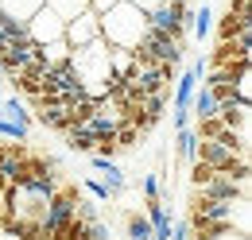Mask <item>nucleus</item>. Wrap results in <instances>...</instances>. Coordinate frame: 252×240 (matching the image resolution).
Wrapping results in <instances>:
<instances>
[{"mask_svg": "<svg viewBox=\"0 0 252 240\" xmlns=\"http://www.w3.org/2000/svg\"><path fill=\"white\" fill-rule=\"evenodd\" d=\"M125 229H128V240H152V221L136 210L125 213Z\"/></svg>", "mask_w": 252, "mask_h": 240, "instance_id": "obj_13", "label": "nucleus"}, {"mask_svg": "<svg viewBox=\"0 0 252 240\" xmlns=\"http://www.w3.org/2000/svg\"><path fill=\"white\" fill-rule=\"evenodd\" d=\"M214 117L229 128V132H241V136H249V124H252V105H245V101H221L218 109H214Z\"/></svg>", "mask_w": 252, "mask_h": 240, "instance_id": "obj_4", "label": "nucleus"}, {"mask_svg": "<svg viewBox=\"0 0 252 240\" xmlns=\"http://www.w3.org/2000/svg\"><path fill=\"white\" fill-rule=\"evenodd\" d=\"M187 167H190V186H194V190H202L206 182L214 179V171H210L206 163H198V159H194V163H187Z\"/></svg>", "mask_w": 252, "mask_h": 240, "instance_id": "obj_18", "label": "nucleus"}, {"mask_svg": "<svg viewBox=\"0 0 252 240\" xmlns=\"http://www.w3.org/2000/svg\"><path fill=\"white\" fill-rule=\"evenodd\" d=\"M245 31H252V16H237V12H221L218 28H214V35H218V43H225V39H241Z\"/></svg>", "mask_w": 252, "mask_h": 240, "instance_id": "obj_6", "label": "nucleus"}, {"mask_svg": "<svg viewBox=\"0 0 252 240\" xmlns=\"http://www.w3.org/2000/svg\"><path fill=\"white\" fill-rule=\"evenodd\" d=\"M117 4H121V0H90V12H94V16H105V12L117 8Z\"/></svg>", "mask_w": 252, "mask_h": 240, "instance_id": "obj_20", "label": "nucleus"}, {"mask_svg": "<svg viewBox=\"0 0 252 240\" xmlns=\"http://www.w3.org/2000/svg\"><path fill=\"white\" fill-rule=\"evenodd\" d=\"M97 28H101V39L109 43V47H125L132 51L140 39H144V31H148V16L140 12V8H132V4H117V8H109L105 16H97Z\"/></svg>", "mask_w": 252, "mask_h": 240, "instance_id": "obj_2", "label": "nucleus"}, {"mask_svg": "<svg viewBox=\"0 0 252 240\" xmlns=\"http://www.w3.org/2000/svg\"><path fill=\"white\" fill-rule=\"evenodd\" d=\"M125 4H132V8H140L144 16H152V12H156V8L163 4V0H125Z\"/></svg>", "mask_w": 252, "mask_h": 240, "instance_id": "obj_19", "label": "nucleus"}, {"mask_svg": "<svg viewBox=\"0 0 252 240\" xmlns=\"http://www.w3.org/2000/svg\"><path fill=\"white\" fill-rule=\"evenodd\" d=\"M214 31V8L202 0V4H194V16H190V35L194 39H206Z\"/></svg>", "mask_w": 252, "mask_h": 240, "instance_id": "obj_9", "label": "nucleus"}, {"mask_svg": "<svg viewBox=\"0 0 252 240\" xmlns=\"http://www.w3.org/2000/svg\"><path fill=\"white\" fill-rule=\"evenodd\" d=\"M63 39L70 43V47H86V43L101 39V28H97V16H94V12H82V16H74V20L66 24Z\"/></svg>", "mask_w": 252, "mask_h": 240, "instance_id": "obj_5", "label": "nucleus"}, {"mask_svg": "<svg viewBox=\"0 0 252 240\" xmlns=\"http://www.w3.org/2000/svg\"><path fill=\"white\" fill-rule=\"evenodd\" d=\"M66 148L78 151V155H94V136H90V128H86V124L70 128V132H66Z\"/></svg>", "mask_w": 252, "mask_h": 240, "instance_id": "obj_15", "label": "nucleus"}, {"mask_svg": "<svg viewBox=\"0 0 252 240\" xmlns=\"http://www.w3.org/2000/svg\"><path fill=\"white\" fill-rule=\"evenodd\" d=\"M70 70L78 78L82 93L90 101H101L105 93L113 90V70H109V43L105 39H94L86 47H70Z\"/></svg>", "mask_w": 252, "mask_h": 240, "instance_id": "obj_1", "label": "nucleus"}, {"mask_svg": "<svg viewBox=\"0 0 252 240\" xmlns=\"http://www.w3.org/2000/svg\"><path fill=\"white\" fill-rule=\"evenodd\" d=\"M70 59V43L66 39H55V43H47V47H39V62L47 66V70H55V66H63Z\"/></svg>", "mask_w": 252, "mask_h": 240, "instance_id": "obj_10", "label": "nucleus"}, {"mask_svg": "<svg viewBox=\"0 0 252 240\" xmlns=\"http://www.w3.org/2000/svg\"><path fill=\"white\" fill-rule=\"evenodd\" d=\"M214 93L206 90L202 82H198V90H194V97H190V120H202V117H214Z\"/></svg>", "mask_w": 252, "mask_h": 240, "instance_id": "obj_11", "label": "nucleus"}, {"mask_svg": "<svg viewBox=\"0 0 252 240\" xmlns=\"http://www.w3.org/2000/svg\"><path fill=\"white\" fill-rule=\"evenodd\" d=\"M82 186L90 190V198H94L97 206H109V202H117V194H113V190H109V186H105L101 179H86Z\"/></svg>", "mask_w": 252, "mask_h": 240, "instance_id": "obj_16", "label": "nucleus"}, {"mask_svg": "<svg viewBox=\"0 0 252 240\" xmlns=\"http://www.w3.org/2000/svg\"><path fill=\"white\" fill-rule=\"evenodd\" d=\"M0 105H4V90H0Z\"/></svg>", "mask_w": 252, "mask_h": 240, "instance_id": "obj_22", "label": "nucleus"}, {"mask_svg": "<svg viewBox=\"0 0 252 240\" xmlns=\"http://www.w3.org/2000/svg\"><path fill=\"white\" fill-rule=\"evenodd\" d=\"M47 8L63 20V24H70L74 16H82V12H90V0H47Z\"/></svg>", "mask_w": 252, "mask_h": 240, "instance_id": "obj_12", "label": "nucleus"}, {"mask_svg": "<svg viewBox=\"0 0 252 240\" xmlns=\"http://www.w3.org/2000/svg\"><path fill=\"white\" fill-rule=\"evenodd\" d=\"M144 140H148V136H144L136 124H128V120H125V124H117V132H113L117 155H121V151H140V148H144Z\"/></svg>", "mask_w": 252, "mask_h": 240, "instance_id": "obj_8", "label": "nucleus"}, {"mask_svg": "<svg viewBox=\"0 0 252 240\" xmlns=\"http://www.w3.org/2000/svg\"><path fill=\"white\" fill-rule=\"evenodd\" d=\"M194 148H198V136H194V128L175 132V159H179V163H194Z\"/></svg>", "mask_w": 252, "mask_h": 240, "instance_id": "obj_14", "label": "nucleus"}, {"mask_svg": "<svg viewBox=\"0 0 252 240\" xmlns=\"http://www.w3.org/2000/svg\"><path fill=\"white\" fill-rule=\"evenodd\" d=\"M43 4H47V0H0V12H4L8 20H16V24H28Z\"/></svg>", "mask_w": 252, "mask_h": 240, "instance_id": "obj_7", "label": "nucleus"}, {"mask_svg": "<svg viewBox=\"0 0 252 240\" xmlns=\"http://www.w3.org/2000/svg\"><path fill=\"white\" fill-rule=\"evenodd\" d=\"M144 202H163V182H159V171H152V175H144Z\"/></svg>", "mask_w": 252, "mask_h": 240, "instance_id": "obj_17", "label": "nucleus"}, {"mask_svg": "<svg viewBox=\"0 0 252 240\" xmlns=\"http://www.w3.org/2000/svg\"><path fill=\"white\" fill-rule=\"evenodd\" d=\"M24 31H28V39H32L35 47H47V43H55V39H63V31H66V24L43 4L39 12H35L32 20L24 24Z\"/></svg>", "mask_w": 252, "mask_h": 240, "instance_id": "obj_3", "label": "nucleus"}, {"mask_svg": "<svg viewBox=\"0 0 252 240\" xmlns=\"http://www.w3.org/2000/svg\"><path fill=\"white\" fill-rule=\"evenodd\" d=\"M190 124H194V120H190V109H175V132H183Z\"/></svg>", "mask_w": 252, "mask_h": 240, "instance_id": "obj_21", "label": "nucleus"}]
</instances>
